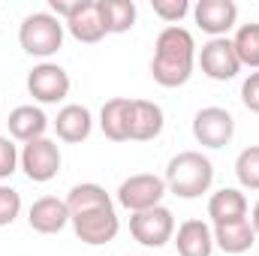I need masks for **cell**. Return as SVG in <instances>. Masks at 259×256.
<instances>
[{"label":"cell","mask_w":259,"mask_h":256,"mask_svg":"<svg viewBox=\"0 0 259 256\" xmlns=\"http://www.w3.org/2000/svg\"><path fill=\"white\" fill-rule=\"evenodd\" d=\"M232 49L238 55L241 66H250V69H259V21H250V24H241L232 36Z\"/></svg>","instance_id":"cell-22"},{"label":"cell","mask_w":259,"mask_h":256,"mask_svg":"<svg viewBox=\"0 0 259 256\" xmlns=\"http://www.w3.org/2000/svg\"><path fill=\"white\" fill-rule=\"evenodd\" d=\"M100 6V18H103V27H106V36L109 33H127L136 24V3L133 0H97Z\"/></svg>","instance_id":"cell-21"},{"label":"cell","mask_w":259,"mask_h":256,"mask_svg":"<svg viewBox=\"0 0 259 256\" xmlns=\"http://www.w3.org/2000/svg\"><path fill=\"white\" fill-rule=\"evenodd\" d=\"M27 223L33 232L39 235H58L61 229H66L69 223V208H66V199L58 196H39L30 211H27Z\"/></svg>","instance_id":"cell-13"},{"label":"cell","mask_w":259,"mask_h":256,"mask_svg":"<svg viewBox=\"0 0 259 256\" xmlns=\"http://www.w3.org/2000/svg\"><path fill=\"white\" fill-rule=\"evenodd\" d=\"M235 178L244 190H259V145H247L235 157Z\"/></svg>","instance_id":"cell-23"},{"label":"cell","mask_w":259,"mask_h":256,"mask_svg":"<svg viewBox=\"0 0 259 256\" xmlns=\"http://www.w3.org/2000/svg\"><path fill=\"white\" fill-rule=\"evenodd\" d=\"M21 169L33 184H49L61 172V148L55 139L42 136L21 145Z\"/></svg>","instance_id":"cell-6"},{"label":"cell","mask_w":259,"mask_h":256,"mask_svg":"<svg viewBox=\"0 0 259 256\" xmlns=\"http://www.w3.org/2000/svg\"><path fill=\"white\" fill-rule=\"evenodd\" d=\"M151 6H154V15L163 18L166 24H178L190 12V3L187 0H151Z\"/></svg>","instance_id":"cell-26"},{"label":"cell","mask_w":259,"mask_h":256,"mask_svg":"<svg viewBox=\"0 0 259 256\" xmlns=\"http://www.w3.org/2000/svg\"><path fill=\"white\" fill-rule=\"evenodd\" d=\"M130 235L142 247H163L175 238V214L166 205L130 214Z\"/></svg>","instance_id":"cell-5"},{"label":"cell","mask_w":259,"mask_h":256,"mask_svg":"<svg viewBox=\"0 0 259 256\" xmlns=\"http://www.w3.org/2000/svg\"><path fill=\"white\" fill-rule=\"evenodd\" d=\"M196 66V42L193 33L181 24H169L160 30L154 42L151 75L160 88H181L190 81Z\"/></svg>","instance_id":"cell-2"},{"label":"cell","mask_w":259,"mask_h":256,"mask_svg":"<svg viewBox=\"0 0 259 256\" xmlns=\"http://www.w3.org/2000/svg\"><path fill=\"white\" fill-rule=\"evenodd\" d=\"M241 103L247 112L259 115V69H253L244 81H241Z\"/></svg>","instance_id":"cell-27"},{"label":"cell","mask_w":259,"mask_h":256,"mask_svg":"<svg viewBox=\"0 0 259 256\" xmlns=\"http://www.w3.org/2000/svg\"><path fill=\"white\" fill-rule=\"evenodd\" d=\"M21 214V193L9 184H0V226H12Z\"/></svg>","instance_id":"cell-24"},{"label":"cell","mask_w":259,"mask_h":256,"mask_svg":"<svg viewBox=\"0 0 259 256\" xmlns=\"http://www.w3.org/2000/svg\"><path fill=\"white\" fill-rule=\"evenodd\" d=\"M208 217L211 223H232V220H244L247 217V196L238 187H223V190L211 193L208 199Z\"/></svg>","instance_id":"cell-20"},{"label":"cell","mask_w":259,"mask_h":256,"mask_svg":"<svg viewBox=\"0 0 259 256\" xmlns=\"http://www.w3.org/2000/svg\"><path fill=\"white\" fill-rule=\"evenodd\" d=\"M66 208H69L72 232L81 244L100 247V244L115 241V235L121 232V220H118L112 196L106 193V187L94 181L75 184L66 193Z\"/></svg>","instance_id":"cell-1"},{"label":"cell","mask_w":259,"mask_h":256,"mask_svg":"<svg viewBox=\"0 0 259 256\" xmlns=\"http://www.w3.org/2000/svg\"><path fill=\"white\" fill-rule=\"evenodd\" d=\"M235 136V118L220 106H205L193 115V139L202 148H226Z\"/></svg>","instance_id":"cell-10"},{"label":"cell","mask_w":259,"mask_h":256,"mask_svg":"<svg viewBox=\"0 0 259 256\" xmlns=\"http://www.w3.org/2000/svg\"><path fill=\"white\" fill-rule=\"evenodd\" d=\"M247 220H250V226H253V232L259 235V199H256V205H253V211H250V217H247Z\"/></svg>","instance_id":"cell-28"},{"label":"cell","mask_w":259,"mask_h":256,"mask_svg":"<svg viewBox=\"0 0 259 256\" xmlns=\"http://www.w3.org/2000/svg\"><path fill=\"white\" fill-rule=\"evenodd\" d=\"M166 190L178 199H199L214 184V163L202 151H181L166 166Z\"/></svg>","instance_id":"cell-3"},{"label":"cell","mask_w":259,"mask_h":256,"mask_svg":"<svg viewBox=\"0 0 259 256\" xmlns=\"http://www.w3.org/2000/svg\"><path fill=\"white\" fill-rule=\"evenodd\" d=\"M163 109L151 100H133L130 109V142H151L163 133Z\"/></svg>","instance_id":"cell-15"},{"label":"cell","mask_w":259,"mask_h":256,"mask_svg":"<svg viewBox=\"0 0 259 256\" xmlns=\"http://www.w3.org/2000/svg\"><path fill=\"white\" fill-rule=\"evenodd\" d=\"M130 109H133L130 97H112V100L103 103V109H100V130H103L106 139L130 142Z\"/></svg>","instance_id":"cell-19"},{"label":"cell","mask_w":259,"mask_h":256,"mask_svg":"<svg viewBox=\"0 0 259 256\" xmlns=\"http://www.w3.org/2000/svg\"><path fill=\"white\" fill-rule=\"evenodd\" d=\"M64 21L55 18L52 12H30L24 15L21 27H18V46L30 55V58H52L61 52L64 46Z\"/></svg>","instance_id":"cell-4"},{"label":"cell","mask_w":259,"mask_h":256,"mask_svg":"<svg viewBox=\"0 0 259 256\" xmlns=\"http://www.w3.org/2000/svg\"><path fill=\"white\" fill-rule=\"evenodd\" d=\"M196 64L202 66V72H205L211 81H232V78L241 72V61H238V55H235L229 36L208 39V42L199 49Z\"/></svg>","instance_id":"cell-9"},{"label":"cell","mask_w":259,"mask_h":256,"mask_svg":"<svg viewBox=\"0 0 259 256\" xmlns=\"http://www.w3.org/2000/svg\"><path fill=\"white\" fill-rule=\"evenodd\" d=\"M69 72L61 64H52V61H42L27 72V94L36 100V103H61L69 97Z\"/></svg>","instance_id":"cell-8"},{"label":"cell","mask_w":259,"mask_h":256,"mask_svg":"<svg viewBox=\"0 0 259 256\" xmlns=\"http://www.w3.org/2000/svg\"><path fill=\"white\" fill-rule=\"evenodd\" d=\"M211 232H214V247H220L229 256L247 253L256 244V232H253L247 217L244 220H232V223H217V226H211Z\"/></svg>","instance_id":"cell-18"},{"label":"cell","mask_w":259,"mask_h":256,"mask_svg":"<svg viewBox=\"0 0 259 256\" xmlns=\"http://www.w3.org/2000/svg\"><path fill=\"white\" fill-rule=\"evenodd\" d=\"M193 18L202 33L217 39V36H226L235 27L238 6H235V0H199L193 6Z\"/></svg>","instance_id":"cell-11"},{"label":"cell","mask_w":259,"mask_h":256,"mask_svg":"<svg viewBox=\"0 0 259 256\" xmlns=\"http://www.w3.org/2000/svg\"><path fill=\"white\" fill-rule=\"evenodd\" d=\"M21 166V151L9 136H0V181L12 178L15 169Z\"/></svg>","instance_id":"cell-25"},{"label":"cell","mask_w":259,"mask_h":256,"mask_svg":"<svg viewBox=\"0 0 259 256\" xmlns=\"http://www.w3.org/2000/svg\"><path fill=\"white\" fill-rule=\"evenodd\" d=\"M6 124H9L12 142L27 145V142H33V139H42V136H46L49 118H46V112H42L39 106H15V109L9 112Z\"/></svg>","instance_id":"cell-16"},{"label":"cell","mask_w":259,"mask_h":256,"mask_svg":"<svg viewBox=\"0 0 259 256\" xmlns=\"http://www.w3.org/2000/svg\"><path fill=\"white\" fill-rule=\"evenodd\" d=\"M166 193H169L166 190V181L160 175L139 172V175H130L127 181H121V187H118V205L127 208L130 214H139V211L157 208Z\"/></svg>","instance_id":"cell-7"},{"label":"cell","mask_w":259,"mask_h":256,"mask_svg":"<svg viewBox=\"0 0 259 256\" xmlns=\"http://www.w3.org/2000/svg\"><path fill=\"white\" fill-rule=\"evenodd\" d=\"M64 27L72 33V39L88 42V46H94V42H100L106 36V27H103L97 0H75L72 3V12L66 15Z\"/></svg>","instance_id":"cell-12"},{"label":"cell","mask_w":259,"mask_h":256,"mask_svg":"<svg viewBox=\"0 0 259 256\" xmlns=\"http://www.w3.org/2000/svg\"><path fill=\"white\" fill-rule=\"evenodd\" d=\"M91 130H94V115L88 106H78V103H66L55 118V133L66 145H81L91 136Z\"/></svg>","instance_id":"cell-14"},{"label":"cell","mask_w":259,"mask_h":256,"mask_svg":"<svg viewBox=\"0 0 259 256\" xmlns=\"http://www.w3.org/2000/svg\"><path fill=\"white\" fill-rule=\"evenodd\" d=\"M175 247L178 256H211L214 253V232L205 220H184L175 232Z\"/></svg>","instance_id":"cell-17"}]
</instances>
